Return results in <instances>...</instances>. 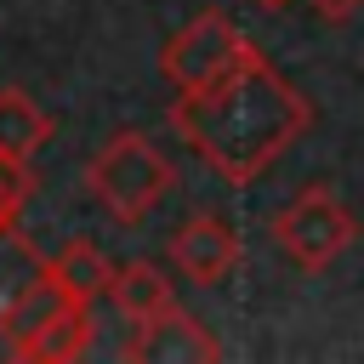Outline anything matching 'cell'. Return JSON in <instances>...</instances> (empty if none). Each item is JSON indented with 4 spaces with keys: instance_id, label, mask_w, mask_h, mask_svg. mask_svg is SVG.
<instances>
[{
    "instance_id": "cell-1",
    "label": "cell",
    "mask_w": 364,
    "mask_h": 364,
    "mask_svg": "<svg viewBox=\"0 0 364 364\" xmlns=\"http://www.w3.org/2000/svg\"><path fill=\"white\" fill-rule=\"evenodd\" d=\"M176 136L233 188L256 182L290 142L307 136L313 102L262 57L250 51L233 74H222L205 91H182L171 108Z\"/></svg>"
},
{
    "instance_id": "cell-2",
    "label": "cell",
    "mask_w": 364,
    "mask_h": 364,
    "mask_svg": "<svg viewBox=\"0 0 364 364\" xmlns=\"http://www.w3.org/2000/svg\"><path fill=\"white\" fill-rule=\"evenodd\" d=\"M0 341L11 358H46V364H63V358H80L85 341H91V301L68 296V284L51 273V262L17 290V301L6 307V324H0Z\"/></svg>"
},
{
    "instance_id": "cell-3",
    "label": "cell",
    "mask_w": 364,
    "mask_h": 364,
    "mask_svg": "<svg viewBox=\"0 0 364 364\" xmlns=\"http://www.w3.org/2000/svg\"><path fill=\"white\" fill-rule=\"evenodd\" d=\"M176 171L171 159L142 136V131H114L91 159H85V188L97 193V205L114 222H142L165 193H171Z\"/></svg>"
},
{
    "instance_id": "cell-4",
    "label": "cell",
    "mask_w": 364,
    "mask_h": 364,
    "mask_svg": "<svg viewBox=\"0 0 364 364\" xmlns=\"http://www.w3.org/2000/svg\"><path fill=\"white\" fill-rule=\"evenodd\" d=\"M353 239H358V216L341 205V193H336L330 182L301 188V193L273 216V245H279L301 273L330 267Z\"/></svg>"
},
{
    "instance_id": "cell-5",
    "label": "cell",
    "mask_w": 364,
    "mask_h": 364,
    "mask_svg": "<svg viewBox=\"0 0 364 364\" xmlns=\"http://www.w3.org/2000/svg\"><path fill=\"white\" fill-rule=\"evenodd\" d=\"M250 51H256V46L233 28L228 11H199V17H188V23L165 40L159 74H165L176 91H205V85H216L222 74H233Z\"/></svg>"
},
{
    "instance_id": "cell-6",
    "label": "cell",
    "mask_w": 364,
    "mask_h": 364,
    "mask_svg": "<svg viewBox=\"0 0 364 364\" xmlns=\"http://www.w3.org/2000/svg\"><path fill=\"white\" fill-rule=\"evenodd\" d=\"M125 358H136V364H176V358L205 364V358H222V341H216L193 313L171 307V313L136 324V336L125 341Z\"/></svg>"
},
{
    "instance_id": "cell-7",
    "label": "cell",
    "mask_w": 364,
    "mask_h": 364,
    "mask_svg": "<svg viewBox=\"0 0 364 364\" xmlns=\"http://www.w3.org/2000/svg\"><path fill=\"white\" fill-rule=\"evenodd\" d=\"M171 262L182 267V279L193 284H222L239 267V233L222 216H188L171 233Z\"/></svg>"
},
{
    "instance_id": "cell-8",
    "label": "cell",
    "mask_w": 364,
    "mask_h": 364,
    "mask_svg": "<svg viewBox=\"0 0 364 364\" xmlns=\"http://www.w3.org/2000/svg\"><path fill=\"white\" fill-rule=\"evenodd\" d=\"M108 296H114V307H119L131 324H148V318H159V313H171V307H176L171 279H165L154 262H125V267L114 273Z\"/></svg>"
},
{
    "instance_id": "cell-9",
    "label": "cell",
    "mask_w": 364,
    "mask_h": 364,
    "mask_svg": "<svg viewBox=\"0 0 364 364\" xmlns=\"http://www.w3.org/2000/svg\"><path fill=\"white\" fill-rule=\"evenodd\" d=\"M51 142V114L28 91H0V154L6 159H34Z\"/></svg>"
},
{
    "instance_id": "cell-10",
    "label": "cell",
    "mask_w": 364,
    "mask_h": 364,
    "mask_svg": "<svg viewBox=\"0 0 364 364\" xmlns=\"http://www.w3.org/2000/svg\"><path fill=\"white\" fill-rule=\"evenodd\" d=\"M51 273L68 284V296H80V301H97V296H108V284H114V262L91 245V239H68L57 256H51Z\"/></svg>"
},
{
    "instance_id": "cell-11",
    "label": "cell",
    "mask_w": 364,
    "mask_h": 364,
    "mask_svg": "<svg viewBox=\"0 0 364 364\" xmlns=\"http://www.w3.org/2000/svg\"><path fill=\"white\" fill-rule=\"evenodd\" d=\"M46 267V256L17 233V228H0V324H6V307L17 301V290ZM6 347V341H0Z\"/></svg>"
},
{
    "instance_id": "cell-12",
    "label": "cell",
    "mask_w": 364,
    "mask_h": 364,
    "mask_svg": "<svg viewBox=\"0 0 364 364\" xmlns=\"http://www.w3.org/2000/svg\"><path fill=\"white\" fill-rule=\"evenodd\" d=\"M28 188H34V182H28V159H6V154H0V228L17 222Z\"/></svg>"
},
{
    "instance_id": "cell-13",
    "label": "cell",
    "mask_w": 364,
    "mask_h": 364,
    "mask_svg": "<svg viewBox=\"0 0 364 364\" xmlns=\"http://www.w3.org/2000/svg\"><path fill=\"white\" fill-rule=\"evenodd\" d=\"M307 6H313L324 23H353V17L364 11V0H307Z\"/></svg>"
},
{
    "instance_id": "cell-14",
    "label": "cell",
    "mask_w": 364,
    "mask_h": 364,
    "mask_svg": "<svg viewBox=\"0 0 364 364\" xmlns=\"http://www.w3.org/2000/svg\"><path fill=\"white\" fill-rule=\"evenodd\" d=\"M250 6H262V11H284L290 0H250Z\"/></svg>"
}]
</instances>
